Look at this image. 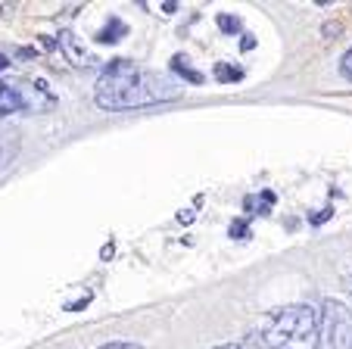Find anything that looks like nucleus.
I'll use <instances>...</instances> for the list:
<instances>
[{
	"mask_svg": "<svg viewBox=\"0 0 352 349\" xmlns=\"http://www.w3.org/2000/svg\"><path fill=\"white\" fill-rule=\"evenodd\" d=\"M97 106L109 112L122 109H144V106H160L178 97V87L168 78L138 66L134 60H113L103 66V75L97 81Z\"/></svg>",
	"mask_w": 352,
	"mask_h": 349,
	"instance_id": "1",
	"label": "nucleus"
},
{
	"mask_svg": "<svg viewBox=\"0 0 352 349\" xmlns=\"http://www.w3.org/2000/svg\"><path fill=\"white\" fill-rule=\"evenodd\" d=\"M268 349H318V318L312 306L293 303L278 309L265 324Z\"/></svg>",
	"mask_w": 352,
	"mask_h": 349,
	"instance_id": "2",
	"label": "nucleus"
},
{
	"mask_svg": "<svg viewBox=\"0 0 352 349\" xmlns=\"http://www.w3.org/2000/svg\"><path fill=\"white\" fill-rule=\"evenodd\" d=\"M318 349H352V312L340 299H324L321 306Z\"/></svg>",
	"mask_w": 352,
	"mask_h": 349,
	"instance_id": "3",
	"label": "nucleus"
},
{
	"mask_svg": "<svg viewBox=\"0 0 352 349\" xmlns=\"http://www.w3.org/2000/svg\"><path fill=\"white\" fill-rule=\"evenodd\" d=\"M28 103H32V100H28L16 85H10V81H0V116L19 112V109H25Z\"/></svg>",
	"mask_w": 352,
	"mask_h": 349,
	"instance_id": "4",
	"label": "nucleus"
},
{
	"mask_svg": "<svg viewBox=\"0 0 352 349\" xmlns=\"http://www.w3.org/2000/svg\"><path fill=\"white\" fill-rule=\"evenodd\" d=\"M63 47H66V53H69V60H72V63H78V66H91V53H87L85 50V47H75V38H72V34H63Z\"/></svg>",
	"mask_w": 352,
	"mask_h": 349,
	"instance_id": "5",
	"label": "nucleus"
},
{
	"mask_svg": "<svg viewBox=\"0 0 352 349\" xmlns=\"http://www.w3.org/2000/svg\"><path fill=\"white\" fill-rule=\"evenodd\" d=\"M125 22H119V19H109L107 22V28H103V32H100V41H103V44H116V41H122L125 38Z\"/></svg>",
	"mask_w": 352,
	"mask_h": 349,
	"instance_id": "6",
	"label": "nucleus"
},
{
	"mask_svg": "<svg viewBox=\"0 0 352 349\" xmlns=\"http://www.w3.org/2000/svg\"><path fill=\"white\" fill-rule=\"evenodd\" d=\"M172 69H175V72H178L184 81H193V85H199V81H203V75H199L197 69H190V66H187V60H184V56H175V60H172Z\"/></svg>",
	"mask_w": 352,
	"mask_h": 349,
	"instance_id": "7",
	"label": "nucleus"
},
{
	"mask_svg": "<svg viewBox=\"0 0 352 349\" xmlns=\"http://www.w3.org/2000/svg\"><path fill=\"white\" fill-rule=\"evenodd\" d=\"M215 78L219 81H240L243 78V69L228 66V63H219V66H215Z\"/></svg>",
	"mask_w": 352,
	"mask_h": 349,
	"instance_id": "8",
	"label": "nucleus"
},
{
	"mask_svg": "<svg viewBox=\"0 0 352 349\" xmlns=\"http://www.w3.org/2000/svg\"><path fill=\"white\" fill-rule=\"evenodd\" d=\"M219 25L225 28L228 34H237L240 32V19H237V16H225V13H221L219 16Z\"/></svg>",
	"mask_w": 352,
	"mask_h": 349,
	"instance_id": "9",
	"label": "nucleus"
},
{
	"mask_svg": "<svg viewBox=\"0 0 352 349\" xmlns=\"http://www.w3.org/2000/svg\"><path fill=\"white\" fill-rule=\"evenodd\" d=\"M340 72H343V78L352 81V47L343 53V60H340Z\"/></svg>",
	"mask_w": 352,
	"mask_h": 349,
	"instance_id": "10",
	"label": "nucleus"
},
{
	"mask_svg": "<svg viewBox=\"0 0 352 349\" xmlns=\"http://www.w3.org/2000/svg\"><path fill=\"white\" fill-rule=\"evenodd\" d=\"M100 349H144V346H138V343H122V340H116V343H107V346H100Z\"/></svg>",
	"mask_w": 352,
	"mask_h": 349,
	"instance_id": "11",
	"label": "nucleus"
},
{
	"mask_svg": "<svg viewBox=\"0 0 352 349\" xmlns=\"http://www.w3.org/2000/svg\"><path fill=\"white\" fill-rule=\"evenodd\" d=\"M243 234H246V224H243V222H237V224L231 228V237H243Z\"/></svg>",
	"mask_w": 352,
	"mask_h": 349,
	"instance_id": "12",
	"label": "nucleus"
},
{
	"mask_svg": "<svg viewBox=\"0 0 352 349\" xmlns=\"http://www.w3.org/2000/svg\"><path fill=\"white\" fill-rule=\"evenodd\" d=\"M215 349H240L237 343H225V346H215Z\"/></svg>",
	"mask_w": 352,
	"mask_h": 349,
	"instance_id": "13",
	"label": "nucleus"
},
{
	"mask_svg": "<svg viewBox=\"0 0 352 349\" xmlns=\"http://www.w3.org/2000/svg\"><path fill=\"white\" fill-rule=\"evenodd\" d=\"M7 63H10V60L3 56V53H0V69H7Z\"/></svg>",
	"mask_w": 352,
	"mask_h": 349,
	"instance_id": "14",
	"label": "nucleus"
}]
</instances>
